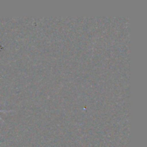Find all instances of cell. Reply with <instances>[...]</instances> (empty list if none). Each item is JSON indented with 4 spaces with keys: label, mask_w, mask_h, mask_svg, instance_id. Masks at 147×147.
<instances>
[{
    "label": "cell",
    "mask_w": 147,
    "mask_h": 147,
    "mask_svg": "<svg viewBox=\"0 0 147 147\" xmlns=\"http://www.w3.org/2000/svg\"><path fill=\"white\" fill-rule=\"evenodd\" d=\"M9 111H1V110H0V113H1V112H4H4H9ZM0 119H1V117H0Z\"/></svg>",
    "instance_id": "cell-1"
}]
</instances>
